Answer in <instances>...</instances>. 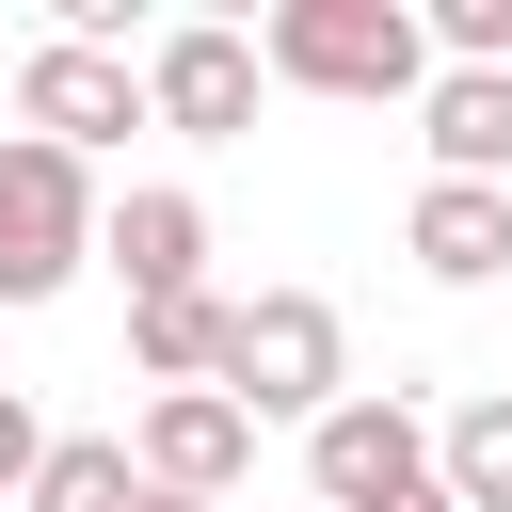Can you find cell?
<instances>
[{"mask_svg":"<svg viewBox=\"0 0 512 512\" xmlns=\"http://www.w3.org/2000/svg\"><path fill=\"white\" fill-rule=\"evenodd\" d=\"M256 80H304V96H368V112H400V96L432 80V32H416V0H272Z\"/></svg>","mask_w":512,"mask_h":512,"instance_id":"cell-1","label":"cell"},{"mask_svg":"<svg viewBox=\"0 0 512 512\" xmlns=\"http://www.w3.org/2000/svg\"><path fill=\"white\" fill-rule=\"evenodd\" d=\"M208 400H240V416H320V400H352V336H336V304H320V288H256V304H224V368H208Z\"/></svg>","mask_w":512,"mask_h":512,"instance_id":"cell-2","label":"cell"},{"mask_svg":"<svg viewBox=\"0 0 512 512\" xmlns=\"http://www.w3.org/2000/svg\"><path fill=\"white\" fill-rule=\"evenodd\" d=\"M80 256H96V160H64V144H0V304H48V288H80Z\"/></svg>","mask_w":512,"mask_h":512,"instance_id":"cell-3","label":"cell"},{"mask_svg":"<svg viewBox=\"0 0 512 512\" xmlns=\"http://www.w3.org/2000/svg\"><path fill=\"white\" fill-rule=\"evenodd\" d=\"M416 480H432V416H416L400 384H352V400L304 416V512H384V496H416Z\"/></svg>","mask_w":512,"mask_h":512,"instance_id":"cell-4","label":"cell"},{"mask_svg":"<svg viewBox=\"0 0 512 512\" xmlns=\"http://www.w3.org/2000/svg\"><path fill=\"white\" fill-rule=\"evenodd\" d=\"M16 128H32V144H64V160L128 144V128H144V80H128V48H80V32L16 48Z\"/></svg>","mask_w":512,"mask_h":512,"instance_id":"cell-5","label":"cell"},{"mask_svg":"<svg viewBox=\"0 0 512 512\" xmlns=\"http://www.w3.org/2000/svg\"><path fill=\"white\" fill-rule=\"evenodd\" d=\"M128 80H144V128H176V144H240L256 128V32H224V16L160 32Z\"/></svg>","mask_w":512,"mask_h":512,"instance_id":"cell-6","label":"cell"},{"mask_svg":"<svg viewBox=\"0 0 512 512\" xmlns=\"http://www.w3.org/2000/svg\"><path fill=\"white\" fill-rule=\"evenodd\" d=\"M128 480H144V496H208V512H224V496L256 480V416H240V400H208V384H176V400H144Z\"/></svg>","mask_w":512,"mask_h":512,"instance_id":"cell-7","label":"cell"},{"mask_svg":"<svg viewBox=\"0 0 512 512\" xmlns=\"http://www.w3.org/2000/svg\"><path fill=\"white\" fill-rule=\"evenodd\" d=\"M416 144H432V176L512 192V64H432L416 80Z\"/></svg>","mask_w":512,"mask_h":512,"instance_id":"cell-8","label":"cell"},{"mask_svg":"<svg viewBox=\"0 0 512 512\" xmlns=\"http://www.w3.org/2000/svg\"><path fill=\"white\" fill-rule=\"evenodd\" d=\"M96 256L128 272V304H176V288H208V208L192 192H112L96 208Z\"/></svg>","mask_w":512,"mask_h":512,"instance_id":"cell-9","label":"cell"},{"mask_svg":"<svg viewBox=\"0 0 512 512\" xmlns=\"http://www.w3.org/2000/svg\"><path fill=\"white\" fill-rule=\"evenodd\" d=\"M400 240H416V272H432V288H496V272H512V192H464V176H432Z\"/></svg>","mask_w":512,"mask_h":512,"instance_id":"cell-10","label":"cell"},{"mask_svg":"<svg viewBox=\"0 0 512 512\" xmlns=\"http://www.w3.org/2000/svg\"><path fill=\"white\" fill-rule=\"evenodd\" d=\"M432 496H448V512H512V384L432 432Z\"/></svg>","mask_w":512,"mask_h":512,"instance_id":"cell-11","label":"cell"},{"mask_svg":"<svg viewBox=\"0 0 512 512\" xmlns=\"http://www.w3.org/2000/svg\"><path fill=\"white\" fill-rule=\"evenodd\" d=\"M128 368H144L160 400H176V384H208V368H224V304H208V288H176V304H128Z\"/></svg>","mask_w":512,"mask_h":512,"instance_id":"cell-12","label":"cell"},{"mask_svg":"<svg viewBox=\"0 0 512 512\" xmlns=\"http://www.w3.org/2000/svg\"><path fill=\"white\" fill-rule=\"evenodd\" d=\"M144 480H128V432H48V464H32V512H128Z\"/></svg>","mask_w":512,"mask_h":512,"instance_id":"cell-13","label":"cell"},{"mask_svg":"<svg viewBox=\"0 0 512 512\" xmlns=\"http://www.w3.org/2000/svg\"><path fill=\"white\" fill-rule=\"evenodd\" d=\"M416 32H432L448 64H512V0H432Z\"/></svg>","mask_w":512,"mask_h":512,"instance_id":"cell-14","label":"cell"},{"mask_svg":"<svg viewBox=\"0 0 512 512\" xmlns=\"http://www.w3.org/2000/svg\"><path fill=\"white\" fill-rule=\"evenodd\" d=\"M32 464H48V416H32L16 384H0V496H32Z\"/></svg>","mask_w":512,"mask_h":512,"instance_id":"cell-15","label":"cell"},{"mask_svg":"<svg viewBox=\"0 0 512 512\" xmlns=\"http://www.w3.org/2000/svg\"><path fill=\"white\" fill-rule=\"evenodd\" d=\"M384 512H448V496H432V480H416V496H384Z\"/></svg>","mask_w":512,"mask_h":512,"instance_id":"cell-16","label":"cell"},{"mask_svg":"<svg viewBox=\"0 0 512 512\" xmlns=\"http://www.w3.org/2000/svg\"><path fill=\"white\" fill-rule=\"evenodd\" d=\"M128 512H208V496H128Z\"/></svg>","mask_w":512,"mask_h":512,"instance_id":"cell-17","label":"cell"}]
</instances>
